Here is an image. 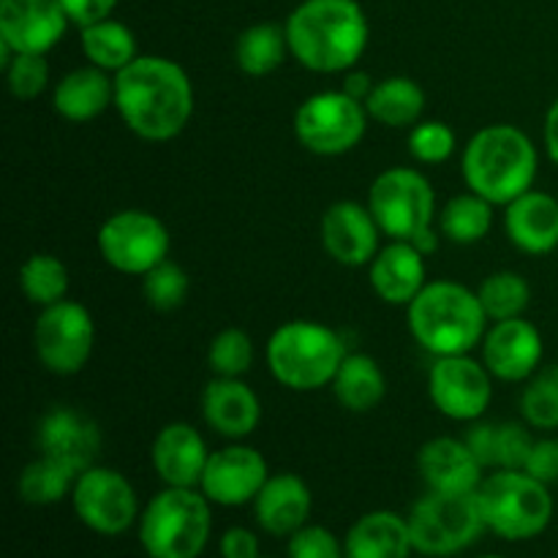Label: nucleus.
<instances>
[{"label": "nucleus", "mask_w": 558, "mask_h": 558, "mask_svg": "<svg viewBox=\"0 0 558 558\" xmlns=\"http://www.w3.org/2000/svg\"><path fill=\"white\" fill-rule=\"evenodd\" d=\"M71 287V276L65 262L52 254H33L20 267V289L33 305L47 308V305L65 300Z\"/></svg>", "instance_id": "35"}, {"label": "nucleus", "mask_w": 558, "mask_h": 558, "mask_svg": "<svg viewBox=\"0 0 558 558\" xmlns=\"http://www.w3.org/2000/svg\"><path fill=\"white\" fill-rule=\"evenodd\" d=\"M289 54L314 74H347L368 49L371 25L357 0H303L287 20Z\"/></svg>", "instance_id": "2"}, {"label": "nucleus", "mask_w": 558, "mask_h": 558, "mask_svg": "<svg viewBox=\"0 0 558 558\" xmlns=\"http://www.w3.org/2000/svg\"><path fill=\"white\" fill-rule=\"evenodd\" d=\"M374 85H376V82L371 80V74H365V71L352 69V71H347V74H343L341 90L349 93V96L357 98V101L365 104V98L371 96V90H374Z\"/></svg>", "instance_id": "46"}, {"label": "nucleus", "mask_w": 558, "mask_h": 558, "mask_svg": "<svg viewBox=\"0 0 558 558\" xmlns=\"http://www.w3.org/2000/svg\"><path fill=\"white\" fill-rule=\"evenodd\" d=\"M539 153L532 136L512 123H490L466 142L461 172L466 189L490 205H510L534 189Z\"/></svg>", "instance_id": "3"}, {"label": "nucleus", "mask_w": 558, "mask_h": 558, "mask_svg": "<svg viewBox=\"0 0 558 558\" xmlns=\"http://www.w3.org/2000/svg\"><path fill=\"white\" fill-rule=\"evenodd\" d=\"M365 205L374 213L381 234L407 243H414L420 234L434 229L439 216L434 185L412 167H392L376 174Z\"/></svg>", "instance_id": "9"}, {"label": "nucleus", "mask_w": 558, "mask_h": 558, "mask_svg": "<svg viewBox=\"0 0 558 558\" xmlns=\"http://www.w3.org/2000/svg\"><path fill=\"white\" fill-rule=\"evenodd\" d=\"M409 534L417 554L447 558L472 548L488 529L480 512L477 494H439L428 490L409 510Z\"/></svg>", "instance_id": "8"}, {"label": "nucleus", "mask_w": 558, "mask_h": 558, "mask_svg": "<svg viewBox=\"0 0 558 558\" xmlns=\"http://www.w3.org/2000/svg\"><path fill=\"white\" fill-rule=\"evenodd\" d=\"M98 254L123 276H145L169 259L172 234L167 223L147 210H118L98 229Z\"/></svg>", "instance_id": "11"}, {"label": "nucleus", "mask_w": 558, "mask_h": 558, "mask_svg": "<svg viewBox=\"0 0 558 558\" xmlns=\"http://www.w3.org/2000/svg\"><path fill=\"white\" fill-rule=\"evenodd\" d=\"M477 505L488 532L507 543L534 539L554 521V496L523 469H496L477 488Z\"/></svg>", "instance_id": "7"}, {"label": "nucleus", "mask_w": 558, "mask_h": 558, "mask_svg": "<svg viewBox=\"0 0 558 558\" xmlns=\"http://www.w3.org/2000/svg\"><path fill=\"white\" fill-rule=\"evenodd\" d=\"M262 558H265V556H262Z\"/></svg>", "instance_id": "49"}, {"label": "nucleus", "mask_w": 558, "mask_h": 558, "mask_svg": "<svg viewBox=\"0 0 558 558\" xmlns=\"http://www.w3.org/2000/svg\"><path fill=\"white\" fill-rule=\"evenodd\" d=\"M96 347V322L76 300H60L38 314L33 327V349L49 374L74 376L90 363Z\"/></svg>", "instance_id": "12"}, {"label": "nucleus", "mask_w": 558, "mask_h": 558, "mask_svg": "<svg viewBox=\"0 0 558 558\" xmlns=\"http://www.w3.org/2000/svg\"><path fill=\"white\" fill-rule=\"evenodd\" d=\"M65 9V14H69V20L74 22L76 27H85V25H93V22H101L107 20V16H112L114 5L120 3V0H60Z\"/></svg>", "instance_id": "44"}, {"label": "nucleus", "mask_w": 558, "mask_h": 558, "mask_svg": "<svg viewBox=\"0 0 558 558\" xmlns=\"http://www.w3.org/2000/svg\"><path fill=\"white\" fill-rule=\"evenodd\" d=\"M425 90L412 76H385L365 98L371 120L385 129H412L423 120Z\"/></svg>", "instance_id": "30"}, {"label": "nucleus", "mask_w": 558, "mask_h": 558, "mask_svg": "<svg viewBox=\"0 0 558 558\" xmlns=\"http://www.w3.org/2000/svg\"><path fill=\"white\" fill-rule=\"evenodd\" d=\"M428 398L447 420L477 423L494 398V376L472 354L436 357L428 371Z\"/></svg>", "instance_id": "14"}, {"label": "nucleus", "mask_w": 558, "mask_h": 558, "mask_svg": "<svg viewBox=\"0 0 558 558\" xmlns=\"http://www.w3.org/2000/svg\"><path fill=\"white\" fill-rule=\"evenodd\" d=\"M412 550L409 521L390 510L365 512L352 523L343 539L347 558H409Z\"/></svg>", "instance_id": "27"}, {"label": "nucleus", "mask_w": 558, "mask_h": 558, "mask_svg": "<svg viewBox=\"0 0 558 558\" xmlns=\"http://www.w3.org/2000/svg\"><path fill=\"white\" fill-rule=\"evenodd\" d=\"M325 254L343 267H368L379 254L381 229L368 205L341 199L332 202L319 221Z\"/></svg>", "instance_id": "18"}, {"label": "nucleus", "mask_w": 558, "mask_h": 558, "mask_svg": "<svg viewBox=\"0 0 558 558\" xmlns=\"http://www.w3.org/2000/svg\"><path fill=\"white\" fill-rule=\"evenodd\" d=\"M523 423L534 430H558V365L539 368L521 392Z\"/></svg>", "instance_id": "37"}, {"label": "nucleus", "mask_w": 558, "mask_h": 558, "mask_svg": "<svg viewBox=\"0 0 558 558\" xmlns=\"http://www.w3.org/2000/svg\"><path fill=\"white\" fill-rule=\"evenodd\" d=\"M494 207L474 191L458 194L447 202L436 216V229L445 240L456 245H474L485 240L494 229Z\"/></svg>", "instance_id": "33"}, {"label": "nucleus", "mask_w": 558, "mask_h": 558, "mask_svg": "<svg viewBox=\"0 0 558 558\" xmlns=\"http://www.w3.org/2000/svg\"><path fill=\"white\" fill-rule=\"evenodd\" d=\"M368 281L381 303L407 308L428 283L425 254L407 240H390L368 265Z\"/></svg>", "instance_id": "23"}, {"label": "nucleus", "mask_w": 558, "mask_h": 558, "mask_svg": "<svg viewBox=\"0 0 558 558\" xmlns=\"http://www.w3.org/2000/svg\"><path fill=\"white\" fill-rule=\"evenodd\" d=\"M417 469L428 490L439 494H477L485 480L483 463L466 445V439L436 436L417 452Z\"/></svg>", "instance_id": "21"}, {"label": "nucleus", "mask_w": 558, "mask_h": 558, "mask_svg": "<svg viewBox=\"0 0 558 558\" xmlns=\"http://www.w3.org/2000/svg\"><path fill=\"white\" fill-rule=\"evenodd\" d=\"M466 445L483 463V469H523L534 447L526 423H474Z\"/></svg>", "instance_id": "28"}, {"label": "nucleus", "mask_w": 558, "mask_h": 558, "mask_svg": "<svg viewBox=\"0 0 558 558\" xmlns=\"http://www.w3.org/2000/svg\"><path fill=\"white\" fill-rule=\"evenodd\" d=\"M202 417L229 441H243L259 428L262 401L243 379L213 376L202 390Z\"/></svg>", "instance_id": "22"}, {"label": "nucleus", "mask_w": 558, "mask_h": 558, "mask_svg": "<svg viewBox=\"0 0 558 558\" xmlns=\"http://www.w3.org/2000/svg\"><path fill=\"white\" fill-rule=\"evenodd\" d=\"M52 107L69 123H90L101 118L114 107V74L90 63L69 71L52 87Z\"/></svg>", "instance_id": "26"}, {"label": "nucleus", "mask_w": 558, "mask_h": 558, "mask_svg": "<svg viewBox=\"0 0 558 558\" xmlns=\"http://www.w3.org/2000/svg\"><path fill=\"white\" fill-rule=\"evenodd\" d=\"M371 114L363 101L343 90H322L305 98L292 120L300 147L322 158L352 153L368 131Z\"/></svg>", "instance_id": "10"}, {"label": "nucleus", "mask_w": 558, "mask_h": 558, "mask_svg": "<svg viewBox=\"0 0 558 558\" xmlns=\"http://www.w3.org/2000/svg\"><path fill=\"white\" fill-rule=\"evenodd\" d=\"M458 150V136L445 120H420L417 125L409 129V153L414 161L428 163H445L456 156Z\"/></svg>", "instance_id": "40"}, {"label": "nucleus", "mask_w": 558, "mask_h": 558, "mask_svg": "<svg viewBox=\"0 0 558 558\" xmlns=\"http://www.w3.org/2000/svg\"><path fill=\"white\" fill-rule=\"evenodd\" d=\"M267 480H270V469H267L265 456L243 441H234L223 450L210 452L199 490L210 499V505L243 507L254 505Z\"/></svg>", "instance_id": "15"}, {"label": "nucleus", "mask_w": 558, "mask_h": 558, "mask_svg": "<svg viewBox=\"0 0 558 558\" xmlns=\"http://www.w3.org/2000/svg\"><path fill=\"white\" fill-rule=\"evenodd\" d=\"M80 47L87 63L109 71V74H118V71H123L125 65L140 58L134 31L123 22L112 20V16L80 27Z\"/></svg>", "instance_id": "31"}, {"label": "nucleus", "mask_w": 558, "mask_h": 558, "mask_svg": "<svg viewBox=\"0 0 558 558\" xmlns=\"http://www.w3.org/2000/svg\"><path fill=\"white\" fill-rule=\"evenodd\" d=\"M477 298L488 322H505L526 314L529 303H532V287L521 272L496 270L483 278Z\"/></svg>", "instance_id": "36"}, {"label": "nucleus", "mask_w": 558, "mask_h": 558, "mask_svg": "<svg viewBox=\"0 0 558 558\" xmlns=\"http://www.w3.org/2000/svg\"><path fill=\"white\" fill-rule=\"evenodd\" d=\"M414 341L434 357L472 354L488 332V316L477 292L456 281H428L407 305Z\"/></svg>", "instance_id": "4"}, {"label": "nucleus", "mask_w": 558, "mask_h": 558, "mask_svg": "<svg viewBox=\"0 0 558 558\" xmlns=\"http://www.w3.org/2000/svg\"><path fill=\"white\" fill-rule=\"evenodd\" d=\"M330 387L336 401L352 414L374 412L387 396L385 371L371 354L363 352H349L343 357Z\"/></svg>", "instance_id": "29"}, {"label": "nucleus", "mask_w": 558, "mask_h": 558, "mask_svg": "<svg viewBox=\"0 0 558 558\" xmlns=\"http://www.w3.org/2000/svg\"><path fill=\"white\" fill-rule=\"evenodd\" d=\"M289 54L287 27L276 22H256L234 41V63L248 76H267L283 65Z\"/></svg>", "instance_id": "32"}, {"label": "nucleus", "mask_w": 558, "mask_h": 558, "mask_svg": "<svg viewBox=\"0 0 558 558\" xmlns=\"http://www.w3.org/2000/svg\"><path fill=\"white\" fill-rule=\"evenodd\" d=\"M545 341L537 325L526 316L515 319L490 322L483 343H480V360L490 376L499 381H529L539 368H543Z\"/></svg>", "instance_id": "16"}, {"label": "nucleus", "mask_w": 558, "mask_h": 558, "mask_svg": "<svg viewBox=\"0 0 558 558\" xmlns=\"http://www.w3.org/2000/svg\"><path fill=\"white\" fill-rule=\"evenodd\" d=\"M480 558H505V556H480Z\"/></svg>", "instance_id": "48"}, {"label": "nucleus", "mask_w": 558, "mask_h": 558, "mask_svg": "<svg viewBox=\"0 0 558 558\" xmlns=\"http://www.w3.org/2000/svg\"><path fill=\"white\" fill-rule=\"evenodd\" d=\"M210 499L199 488H163L140 515L147 558H199L210 543Z\"/></svg>", "instance_id": "6"}, {"label": "nucleus", "mask_w": 558, "mask_h": 558, "mask_svg": "<svg viewBox=\"0 0 558 558\" xmlns=\"http://www.w3.org/2000/svg\"><path fill=\"white\" fill-rule=\"evenodd\" d=\"M114 109L140 140L169 142L194 114V82L178 60L140 54L114 74Z\"/></svg>", "instance_id": "1"}, {"label": "nucleus", "mask_w": 558, "mask_h": 558, "mask_svg": "<svg viewBox=\"0 0 558 558\" xmlns=\"http://www.w3.org/2000/svg\"><path fill=\"white\" fill-rule=\"evenodd\" d=\"M289 558H347L343 543H338L336 534L325 526L305 523L303 529L289 537Z\"/></svg>", "instance_id": "42"}, {"label": "nucleus", "mask_w": 558, "mask_h": 558, "mask_svg": "<svg viewBox=\"0 0 558 558\" xmlns=\"http://www.w3.org/2000/svg\"><path fill=\"white\" fill-rule=\"evenodd\" d=\"M76 477L80 474H74L63 463L52 461L47 456H38L36 461H31L22 469L20 480H16V490H20V499L27 501V505L49 507L71 496Z\"/></svg>", "instance_id": "34"}, {"label": "nucleus", "mask_w": 558, "mask_h": 558, "mask_svg": "<svg viewBox=\"0 0 558 558\" xmlns=\"http://www.w3.org/2000/svg\"><path fill=\"white\" fill-rule=\"evenodd\" d=\"M38 456L69 466L74 474L96 466L101 456L104 436L93 417L74 407H54L38 420L36 428Z\"/></svg>", "instance_id": "17"}, {"label": "nucleus", "mask_w": 558, "mask_h": 558, "mask_svg": "<svg viewBox=\"0 0 558 558\" xmlns=\"http://www.w3.org/2000/svg\"><path fill=\"white\" fill-rule=\"evenodd\" d=\"M505 232L523 254H554L558 248V199L548 191H526L505 205Z\"/></svg>", "instance_id": "24"}, {"label": "nucleus", "mask_w": 558, "mask_h": 558, "mask_svg": "<svg viewBox=\"0 0 558 558\" xmlns=\"http://www.w3.org/2000/svg\"><path fill=\"white\" fill-rule=\"evenodd\" d=\"M60 0H0V44L16 52L47 54L69 27Z\"/></svg>", "instance_id": "19"}, {"label": "nucleus", "mask_w": 558, "mask_h": 558, "mask_svg": "<svg viewBox=\"0 0 558 558\" xmlns=\"http://www.w3.org/2000/svg\"><path fill=\"white\" fill-rule=\"evenodd\" d=\"M71 507L82 526L101 537H120L140 521V499L134 485L118 469L96 463L76 477Z\"/></svg>", "instance_id": "13"}, {"label": "nucleus", "mask_w": 558, "mask_h": 558, "mask_svg": "<svg viewBox=\"0 0 558 558\" xmlns=\"http://www.w3.org/2000/svg\"><path fill=\"white\" fill-rule=\"evenodd\" d=\"M523 472L537 477L539 483L550 485L558 480V439H534L532 452L526 458Z\"/></svg>", "instance_id": "43"}, {"label": "nucleus", "mask_w": 558, "mask_h": 558, "mask_svg": "<svg viewBox=\"0 0 558 558\" xmlns=\"http://www.w3.org/2000/svg\"><path fill=\"white\" fill-rule=\"evenodd\" d=\"M256 347L254 338L240 327H223L216 332L207 347V365L213 376H227V379H243L254 368Z\"/></svg>", "instance_id": "38"}, {"label": "nucleus", "mask_w": 558, "mask_h": 558, "mask_svg": "<svg viewBox=\"0 0 558 558\" xmlns=\"http://www.w3.org/2000/svg\"><path fill=\"white\" fill-rule=\"evenodd\" d=\"M191 292V278L178 262L167 259L158 267H153L150 272L142 276V294H145L147 305L161 314L167 311H178L180 305L189 300Z\"/></svg>", "instance_id": "39"}, {"label": "nucleus", "mask_w": 558, "mask_h": 558, "mask_svg": "<svg viewBox=\"0 0 558 558\" xmlns=\"http://www.w3.org/2000/svg\"><path fill=\"white\" fill-rule=\"evenodd\" d=\"M221 556L223 558H262L259 537L251 529L232 526L221 534Z\"/></svg>", "instance_id": "45"}, {"label": "nucleus", "mask_w": 558, "mask_h": 558, "mask_svg": "<svg viewBox=\"0 0 558 558\" xmlns=\"http://www.w3.org/2000/svg\"><path fill=\"white\" fill-rule=\"evenodd\" d=\"M349 354L332 327L314 319H292L267 338L265 360L272 379L292 392H316L330 387Z\"/></svg>", "instance_id": "5"}, {"label": "nucleus", "mask_w": 558, "mask_h": 558, "mask_svg": "<svg viewBox=\"0 0 558 558\" xmlns=\"http://www.w3.org/2000/svg\"><path fill=\"white\" fill-rule=\"evenodd\" d=\"M543 140H545V153H548L550 161H554L558 167V98L554 104H550L548 112H545Z\"/></svg>", "instance_id": "47"}, {"label": "nucleus", "mask_w": 558, "mask_h": 558, "mask_svg": "<svg viewBox=\"0 0 558 558\" xmlns=\"http://www.w3.org/2000/svg\"><path fill=\"white\" fill-rule=\"evenodd\" d=\"M3 69L9 93L14 98H20V101H33V98H38L49 87L47 54L16 52L11 54V60Z\"/></svg>", "instance_id": "41"}, {"label": "nucleus", "mask_w": 558, "mask_h": 558, "mask_svg": "<svg viewBox=\"0 0 558 558\" xmlns=\"http://www.w3.org/2000/svg\"><path fill=\"white\" fill-rule=\"evenodd\" d=\"M311 505H314V496L303 477L292 472L270 474L265 488L254 499V515L262 532L289 539L308 523Z\"/></svg>", "instance_id": "25"}, {"label": "nucleus", "mask_w": 558, "mask_h": 558, "mask_svg": "<svg viewBox=\"0 0 558 558\" xmlns=\"http://www.w3.org/2000/svg\"><path fill=\"white\" fill-rule=\"evenodd\" d=\"M210 450L191 423H169L156 434L150 463L169 488H199Z\"/></svg>", "instance_id": "20"}]
</instances>
